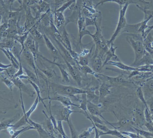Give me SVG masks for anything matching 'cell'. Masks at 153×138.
Here are the masks:
<instances>
[{
    "label": "cell",
    "instance_id": "obj_1",
    "mask_svg": "<svg viewBox=\"0 0 153 138\" xmlns=\"http://www.w3.org/2000/svg\"><path fill=\"white\" fill-rule=\"evenodd\" d=\"M126 39L134 50L135 59L132 65L133 67H136L137 63L142 59L146 51L144 46L143 38L139 33H128Z\"/></svg>",
    "mask_w": 153,
    "mask_h": 138
},
{
    "label": "cell",
    "instance_id": "obj_2",
    "mask_svg": "<svg viewBox=\"0 0 153 138\" xmlns=\"http://www.w3.org/2000/svg\"><path fill=\"white\" fill-rule=\"evenodd\" d=\"M50 84L53 91L60 95L76 98L75 95L76 94L86 93V90L76 88L74 86L63 85L55 83H51Z\"/></svg>",
    "mask_w": 153,
    "mask_h": 138
},
{
    "label": "cell",
    "instance_id": "obj_3",
    "mask_svg": "<svg viewBox=\"0 0 153 138\" xmlns=\"http://www.w3.org/2000/svg\"><path fill=\"white\" fill-rule=\"evenodd\" d=\"M129 4L127 3L123 6H120V11L119 17L118 21L117 24V28L114 32L113 35L111 36V38L109 40H107L108 44L109 46H110L111 43H113L115 41V39L117 38V37L122 32L126 26L127 20L126 19V13L127 10L128 8Z\"/></svg>",
    "mask_w": 153,
    "mask_h": 138
},
{
    "label": "cell",
    "instance_id": "obj_4",
    "mask_svg": "<svg viewBox=\"0 0 153 138\" xmlns=\"http://www.w3.org/2000/svg\"><path fill=\"white\" fill-rule=\"evenodd\" d=\"M39 102L38 97L37 96L35 101L33 103V104L30 108L29 110L27 111V112L23 113V116L22 117V118H21L15 124H13V125L11 124L10 127L12 128L13 130H17L19 128L21 127L25 126L26 124H29V119L30 118V117L31 114L36 110Z\"/></svg>",
    "mask_w": 153,
    "mask_h": 138
},
{
    "label": "cell",
    "instance_id": "obj_5",
    "mask_svg": "<svg viewBox=\"0 0 153 138\" xmlns=\"http://www.w3.org/2000/svg\"><path fill=\"white\" fill-rule=\"evenodd\" d=\"M59 53H60L61 56H62L64 60L65 61V64L67 65V67L69 69V72H70V74L72 78L75 80V82L77 83V84L79 86L82 85V77L81 76V72L79 71L78 67L76 65H73L71 64L67 59L63 55H62L61 52L59 51Z\"/></svg>",
    "mask_w": 153,
    "mask_h": 138
},
{
    "label": "cell",
    "instance_id": "obj_6",
    "mask_svg": "<svg viewBox=\"0 0 153 138\" xmlns=\"http://www.w3.org/2000/svg\"><path fill=\"white\" fill-rule=\"evenodd\" d=\"M24 46L29 50L33 54L35 62L37 65L36 59L39 56V44L37 41L30 33L24 43Z\"/></svg>",
    "mask_w": 153,
    "mask_h": 138
},
{
    "label": "cell",
    "instance_id": "obj_7",
    "mask_svg": "<svg viewBox=\"0 0 153 138\" xmlns=\"http://www.w3.org/2000/svg\"><path fill=\"white\" fill-rule=\"evenodd\" d=\"M133 120L136 126L143 129L146 121L143 112L138 108H135L133 111Z\"/></svg>",
    "mask_w": 153,
    "mask_h": 138
},
{
    "label": "cell",
    "instance_id": "obj_8",
    "mask_svg": "<svg viewBox=\"0 0 153 138\" xmlns=\"http://www.w3.org/2000/svg\"><path fill=\"white\" fill-rule=\"evenodd\" d=\"M24 7L26 12V20L24 23V27L25 30L27 32L37 22L36 20L39 17L36 16L34 17L32 16L30 7L28 5H26Z\"/></svg>",
    "mask_w": 153,
    "mask_h": 138
},
{
    "label": "cell",
    "instance_id": "obj_9",
    "mask_svg": "<svg viewBox=\"0 0 153 138\" xmlns=\"http://www.w3.org/2000/svg\"><path fill=\"white\" fill-rule=\"evenodd\" d=\"M44 100H49L50 101H57L60 102L65 107H68V106H74L78 108L79 105L75 104L72 102L71 98L69 96H65V95H60L57 94V95L54 97H48L47 98H44Z\"/></svg>",
    "mask_w": 153,
    "mask_h": 138
},
{
    "label": "cell",
    "instance_id": "obj_10",
    "mask_svg": "<svg viewBox=\"0 0 153 138\" xmlns=\"http://www.w3.org/2000/svg\"><path fill=\"white\" fill-rule=\"evenodd\" d=\"M10 79L13 82L14 85L19 88L20 91L26 93L30 97H33L36 94L35 92L32 91L28 86L25 85L19 77H13Z\"/></svg>",
    "mask_w": 153,
    "mask_h": 138
},
{
    "label": "cell",
    "instance_id": "obj_11",
    "mask_svg": "<svg viewBox=\"0 0 153 138\" xmlns=\"http://www.w3.org/2000/svg\"><path fill=\"white\" fill-rule=\"evenodd\" d=\"M100 104H95L93 103L90 101L88 100L87 104V110L91 115L98 116V117H100L102 118L103 119L104 121L106 122V124H107L108 122L102 116V112L100 109L101 105H100Z\"/></svg>",
    "mask_w": 153,
    "mask_h": 138
},
{
    "label": "cell",
    "instance_id": "obj_12",
    "mask_svg": "<svg viewBox=\"0 0 153 138\" xmlns=\"http://www.w3.org/2000/svg\"><path fill=\"white\" fill-rule=\"evenodd\" d=\"M22 54L28 64L31 68H33L34 72L36 73V75L38 76L37 71V68H36V64H35L36 62H35V59H34L33 54L29 50L25 47L24 48V50L22 51Z\"/></svg>",
    "mask_w": 153,
    "mask_h": 138
},
{
    "label": "cell",
    "instance_id": "obj_13",
    "mask_svg": "<svg viewBox=\"0 0 153 138\" xmlns=\"http://www.w3.org/2000/svg\"><path fill=\"white\" fill-rule=\"evenodd\" d=\"M95 77L97 78H100V79H104L108 82L112 83H122L126 82L125 79L123 75H120L116 77H111V76H108L104 75L100 73H96V75L94 76Z\"/></svg>",
    "mask_w": 153,
    "mask_h": 138
},
{
    "label": "cell",
    "instance_id": "obj_14",
    "mask_svg": "<svg viewBox=\"0 0 153 138\" xmlns=\"http://www.w3.org/2000/svg\"><path fill=\"white\" fill-rule=\"evenodd\" d=\"M39 56H40V57L42 58L45 59V60H46V61H47L48 62H49V63L55 65H56V66L58 68L59 70H60L61 75H62V81L63 82L66 83H68L70 82L69 74L67 73V71L65 70V68L63 67V66H62V64L56 63V62H55V61H51V60H49V59H48L46 58L44 56L40 55V54H39Z\"/></svg>",
    "mask_w": 153,
    "mask_h": 138
},
{
    "label": "cell",
    "instance_id": "obj_15",
    "mask_svg": "<svg viewBox=\"0 0 153 138\" xmlns=\"http://www.w3.org/2000/svg\"><path fill=\"white\" fill-rule=\"evenodd\" d=\"M29 125L33 126L35 130H37L40 138H51V136L48 132L45 129V128L39 123H36L35 122L29 119Z\"/></svg>",
    "mask_w": 153,
    "mask_h": 138
},
{
    "label": "cell",
    "instance_id": "obj_16",
    "mask_svg": "<svg viewBox=\"0 0 153 138\" xmlns=\"http://www.w3.org/2000/svg\"><path fill=\"white\" fill-rule=\"evenodd\" d=\"M111 87V86L105 83H102L99 89V94H100L99 103H102L105 97H107L111 93L110 88Z\"/></svg>",
    "mask_w": 153,
    "mask_h": 138
},
{
    "label": "cell",
    "instance_id": "obj_17",
    "mask_svg": "<svg viewBox=\"0 0 153 138\" xmlns=\"http://www.w3.org/2000/svg\"><path fill=\"white\" fill-rule=\"evenodd\" d=\"M117 47H114L113 43H111V44L109 48L108 51L105 55V61L103 62V63L102 64V68L104 67L105 65H106L107 63L109 61H111L112 58H114L116 60H119L117 56L115 54L116 50L117 49Z\"/></svg>",
    "mask_w": 153,
    "mask_h": 138
},
{
    "label": "cell",
    "instance_id": "obj_18",
    "mask_svg": "<svg viewBox=\"0 0 153 138\" xmlns=\"http://www.w3.org/2000/svg\"><path fill=\"white\" fill-rule=\"evenodd\" d=\"M143 86L145 97L147 96L148 100L153 95V77L147 80L143 84Z\"/></svg>",
    "mask_w": 153,
    "mask_h": 138
},
{
    "label": "cell",
    "instance_id": "obj_19",
    "mask_svg": "<svg viewBox=\"0 0 153 138\" xmlns=\"http://www.w3.org/2000/svg\"><path fill=\"white\" fill-rule=\"evenodd\" d=\"M106 65H111L116 67L121 70L123 71L129 72V71H134L137 70V67H135L130 66L127 65L124 63H122L120 61H110L107 63Z\"/></svg>",
    "mask_w": 153,
    "mask_h": 138
},
{
    "label": "cell",
    "instance_id": "obj_20",
    "mask_svg": "<svg viewBox=\"0 0 153 138\" xmlns=\"http://www.w3.org/2000/svg\"><path fill=\"white\" fill-rule=\"evenodd\" d=\"M65 22V18L63 13L55 11L54 14L53 22L56 28H60L64 25Z\"/></svg>",
    "mask_w": 153,
    "mask_h": 138
},
{
    "label": "cell",
    "instance_id": "obj_21",
    "mask_svg": "<svg viewBox=\"0 0 153 138\" xmlns=\"http://www.w3.org/2000/svg\"><path fill=\"white\" fill-rule=\"evenodd\" d=\"M82 111H74L71 109V106L65 107L63 109L62 112V121L66 122L67 123L70 122V118L71 115L73 113H79L82 114Z\"/></svg>",
    "mask_w": 153,
    "mask_h": 138
},
{
    "label": "cell",
    "instance_id": "obj_22",
    "mask_svg": "<svg viewBox=\"0 0 153 138\" xmlns=\"http://www.w3.org/2000/svg\"><path fill=\"white\" fill-rule=\"evenodd\" d=\"M95 88L91 87L86 90L88 100L95 104H99L100 97L95 93Z\"/></svg>",
    "mask_w": 153,
    "mask_h": 138
},
{
    "label": "cell",
    "instance_id": "obj_23",
    "mask_svg": "<svg viewBox=\"0 0 153 138\" xmlns=\"http://www.w3.org/2000/svg\"><path fill=\"white\" fill-rule=\"evenodd\" d=\"M12 53L15 56V57L18 59L19 62L21 60V56L22 54V46L21 45L18 41L15 40L14 45L12 48L10 50Z\"/></svg>",
    "mask_w": 153,
    "mask_h": 138
},
{
    "label": "cell",
    "instance_id": "obj_24",
    "mask_svg": "<svg viewBox=\"0 0 153 138\" xmlns=\"http://www.w3.org/2000/svg\"><path fill=\"white\" fill-rule=\"evenodd\" d=\"M43 112L45 114V117H46V126L47 129V131L49 133L51 136V138H55L54 136V134H55L56 130L55 129L50 119V118L48 117L47 114L46 113L45 111L43 110Z\"/></svg>",
    "mask_w": 153,
    "mask_h": 138
},
{
    "label": "cell",
    "instance_id": "obj_25",
    "mask_svg": "<svg viewBox=\"0 0 153 138\" xmlns=\"http://www.w3.org/2000/svg\"><path fill=\"white\" fill-rule=\"evenodd\" d=\"M92 67L93 70L97 73H100L102 68V59L100 58H92Z\"/></svg>",
    "mask_w": 153,
    "mask_h": 138
},
{
    "label": "cell",
    "instance_id": "obj_26",
    "mask_svg": "<svg viewBox=\"0 0 153 138\" xmlns=\"http://www.w3.org/2000/svg\"><path fill=\"white\" fill-rule=\"evenodd\" d=\"M134 0H102V1L98 3L96 5V7L100 4H103L106 2H114L120 6H124L126 4L128 3L130 4L131 3H134Z\"/></svg>",
    "mask_w": 153,
    "mask_h": 138
},
{
    "label": "cell",
    "instance_id": "obj_27",
    "mask_svg": "<svg viewBox=\"0 0 153 138\" xmlns=\"http://www.w3.org/2000/svg\"><path fill=\"white\" fill-rule=\"evenodd\" d=\"M30 30V34L33 37V38L36 40H39L42 41L44 40V38H43V34H42L38 30L36 24L32 27Z\"/></svg>",
    "mask_w": 153,
    "mask_h": 138
},
{
    "label": "cell",
    "instance_id": "obj_28",
    "mask_svg": "<svg viewBox=\"0 0 153 138\" xmlns=\"http://www.w3.org/2000/svg\"><path fill=\"white\" fill-rule=\"evenodd\" d=\"M19 115L17 114L14 116L13 118L10 119L3 118L0 122V131L6 129L7 128L10 127L12 123L17 118H18Z\"/></svg>",
    "mask_w": 153,
    "mask_h": 138
},
{
    "label": "cell",
    "instance_id": "obj_29",
    "mask_svg": "<svg viewBox=\"0 0 153 138\" xmlns=\"http://www.w3.org/2000/svg\"><path fill=\"white\" fill-rule=\"evenodd\" d=\"M44 41L45 42L46 46L47 47L49 50L54 55H57L59 53L58 50L55 47L53 44L51 42L49 38L45 34H43Z\"/></svg>",
    "mask_w": 153,
    "mask_h": 138
},
{
    "label": "cell",
    "instance_id": "obj_30",
    "mask_svg": "<svg viewBox=\"0 0 153 138\" xmlns=\"http://www.w3.org/2000/svg\"><path fill=\"white\" fill-rule=\"evenodd\" d=\"M104 135H110V136H114L120 138H126V137H125L124 135H123L121 132H120L117 130V129H114V130L109 129L108 131L105 132L99 131L100 137L101 136H104Z\"/></svg>",
    "mask_w": 153,
    "mask_h": 138
},
{
    "label": "cell",
    "instance_id": "obj_31",
    "mask_svg": "<svg viewBox=\"0 0 153 138\" xmlns=\"http://www.w3.org/2000/svg\"><path fill=\"white\" fill-rule=\"evenodd\" d=\"M82 94V97L80 99V105L78 107L79 109L82 110L83 111V114H87V104L88 99L86 93H83Z\"/></svg>",
    "mask_w": 153,
    "mask_h": 138
},
{
    "label": "cell",
    "instance_id": "obj_32",
    "mask_svg": "<svg viewBox=\"0 0 153 138\" xmlns=\"http://www.w3.org/2000/svg\"><path fill=\"white\" fill-rule=\"evenodd\" d=\"M36 8L39 14L41 13H47L50 10V5L49 4L45 1H40L39 4L37 5Z\"/></svg>",
    "mask_w": 153,
    "mask_h": 138
},
{
    "label": "cell",
    "instance_id": "obj_33",
    "mask_svg": "<svg viewBox=\"0 0 153 138\" xmlns=\"http://www.w3.org/2000/svg\"><path fill=\"white\" fill-rule=\"evenodd\" d=\"M23 70L25 71L29 79L32 82L37 84L38 85H39V77L36 75L35 72H32L31 70H29L26 67H23Z\"/></svg>",
    "mask_w": 153,
    "mask_h": 138
},
{
    "label": "cell",
    "instance_id": "obj_34",
    "mask_svg": "<svg viewBox=\"0 0 153 138\" xmlns=\"http://www.w3.org/2000/svg\"><path fill=\"white\" fill-rule=\"evenodd\" d=\"M27 81H28L29 83L32 86V87L34 88L36 92V93L37 94V96L38 97L39 101L41 102L43 104V105L45 107L46 109H47L46 106L44 102V98H42V96H41V93H40V90L39 89V86L37 84L35 83L34 82L31 81V80H30L29 79H27Z\"/></svg>",
    "mask_w": 153,
    "mask_h": 138
},
{
    "label": "cell",
    "instance_id": "obj_35",
    "mask_svg": "<svg viewBox=\"0 0 153 138\" xmlns=\"http://www.w3.org/2000/svg\"><path fill=\"white\" fill-rule=\"evenodd\" d=\"M29 33L30 30H29L27 31L24 32L23 34L20 35H16V36H15L14 38H13V39H14L15 40L18 41V42H19V43L22 46V51H23L24 48H25V46H24V43H25V41H26V40H27V38Z\"/></svg>",
    "mask_w": 153,
    "mask_h": 138
},
{
    "label": "cell",
    "instance_id": "obj_36",
    "mask_svg": "<svg viewBox=\"0 0 153 138\" xmlns=\"http://www.w3.org/2000/svg\"><path fill=\"white\" fill-rule=\"evenodd\" d=\"M136 94L137 97L139 98L140 100L142 102V103L144 105L145 108L148 110H150L148 104H147V101L145 97L144 94L142 86H140L137 89Z\"/></svg>",
    "mask_w": 153,
    "mask_h": 138
},
{
    "label": "cell",
    "instance_id": "obj_37",
    "mask_svg": "<svg viewBox=\"0 0 153 138\" xmlns=\"http://www.w3.org/2000/svg\"><path fill=\"white\" fill-rule=\"evenodd\" d=\"M77 65L81 73H82L85 76H87V74H91L94 76L97 73L94 72L92 68H91L88 65L83 66H82L78 64H77Z\"/></svg>",
    "mask_w": 153,
    "mask_h": 138
},
{
    "label": "cell",
    "instance_id": "obj_38",
    "mask_svg": "<svg viewBox=\"0 0 153 138\" xmlns=\"http://www.w3.org/2000/svg\"><path fill=\"white\" fill-rule=\"evenodd\" d=\"M91 50L89 54L84 56H79V59L77 62V64L83 66L88 65L91 59Z\"/></svg>",
    "mask_w": 153,
    "mask_h": 138
},
{
    "label": "cell",
    "instance_id": "obj_39",
    "mask_svg": "<svg viewBox=\"0 0 153 138\" xmlns=\"http://www.w3.org/2000/svg\"><path fill=\"white\" fill-rule=\"evenodd\" d=\"M1 73H0V78H1L2 82H3L10 90L12 91L14 85L13 82L10 78H8L5 76L3 74H1Z\"/></svg>",
    "mask_w": 153,
    "mask_h": 138
},
{
    "label": "cell",
    "instance_id": "obj_40",
    "mask_svg": "<svg viewBox=\"0 0 153 138\" xmlns=\"http://www.w3.org/2000/svg\"><path fill=\"white\" fill-rule=\"evenodd\" d=\"M133 128L136 133L142 137L143 136L146 138H153V134L149 131L144 130L143 129H139L135 127H133Z\"/></svg>",
    "mask_w": 153,
    "mask_h": 138
},
{
    "label": "cell",
    "instance_id": "obj_41",
    "mask_svg": "<svg viewBox=\"0 0 153 138\" xmlns=\"http://www.w3.org/2000/svg\"><path fill=\"white\" fill-rule=\"evenodd\" d=\"M76 1V0H66V1H65V2H64V3L62 4V6H61L60 8H58L56 11L64 13L66 9L69 8V7H70Z\"/></svg>",
    "mask_w": 153,
    "mask_h": 138
},
{
    "label": "cell",
    "instance_id": "obj_42",
    "mask_svg": "<svg viewBox=\"0 0 153 138\" xmlns=\"http://www.w3.org/2000/svg\"><path fill=\"white\" fill-rule=\"evenodd\" d=\"M35 130V129L33 126L29 125V126L25 127V128H23L19 130H14V133L13 134L12 136H11V138H16L18 137V136H20L21 134H22V133L25 132V131H27V130Z\"/></svg>",
    "mask_w": 153,
    "mask_h": 138
},
{
    "label": "cell",
    "instance_id": "obj_43",
    "mask_svg": "<svg viewBox=\"0 0 153 138\" xmlns=\"http://www.w3.org/2000/svg\"><path fill=\"white\" fill-rule=\"evenodd\" d=\"M56 130L58 131L59 134L61 135L62 138H68V137L66 135V133H65V131L64 129L62 122V121L61 120L57 121Z\"/></svg>",
    "mask_w": 153,
    "mask_h": 138
},
{
    "label": "cell",
    "instance_id": "obj_44",
    "mask_svg": "<svg viewBox=\"0 0 153 138\" xmlns=\"http://www.w3.org/2000/svg\"><path fill=\"white\" fill-rule=\"evenodd\" d=\"M137 70L140 72H152L153 73V64L144 65L137 67Z\"/></svg>",
    "mask_w": 153,
    "mask_h": 138
},
{
    "label": "cell",
    "instance_id": "obj_45",
    "mask_svg": "<svg viewBox=\"0 0 153 138\" xmlns=\"http://www.w3.org/2000/svg\"><path fill=\"white\" fill-rule=\"evenodd\" d=\"M77 25L78 27V34H80L82 30L85 29V18L84 16L79 15L77 20Z\"/></svg>",
    "mask_w": 153,
    "mask_h": 138
},
{
    "label": "cell",
    "instance_id": "obj_46",
    "mask_svg": "<svg viewBox=\"0 0 153 138\" xmlns=\"http://www.w3.org/2000/svg\"><path fill=\"white\" fill-rule=\"evenodd\" d=\"M144 113L145 118L146 122L151 123L153 125V117L150 110L145 108Z\"/></svg>",
    "mask_w": 153,
    "mask_h": 138
},
{
    "label": "cell",
    "instance_id": "obj_47",
    "mask_svg": "<svg viewBox=\"0 0 153 138\" xmlns=\"http://www.w3.org/2000/svg\"><path fill=\"white\" fill-rule=\"evenodd\" d=\"M18 70V69H17L14 67L12 66L10 67L9 68L6 69L5 71L6 72V74H7V75L9 76V78H11L14 76V75L17 73Z\"/></svg>",
    "mask_w": 153,
    "mask_h": 138
},
{
    "label": "cell",
    "instance_id": "obj_48",
    "mask_svg": "<svg viewBox=\"0 0 153 138\" xmlns=\"http://www.w3.org/2000/svg\"><path fill=\"white\" fill-rule=\"evenodd\" d=\"M67 123H68L69 128H70V131H71V138H78V136L77 135V132H76V130H75L74 127L71 122L70 121V122Z\"/></svg>",
    "mask_w": 153,
    "mask_h": 138
},
{
    "label": "cell",
    "instance_id": "obj_49",
    "mask_svg": "<svg viewBox=\"0 0 153 138\" xmlns=\"http://www.w3.org/2000/svg\"><path fill=\"white\" fill-rule=\"evenodd\" d=\"M121 132L123 135H125V136H127L131 138H143V137L141 136L140 135H138L137 133L136 134V133H133V132L126 131H122V132Z\"/></svg>",
    "mask_w": 153,
    "mask_h": 138
},
{
    "label": "cell",
    "instance_id": "obj_50",
    "mask_svg": "<svg viewBox=\"0 0 153 138\" xmlns=\"http://www.w3.org/2000/svg\"><path fill=\"white\" fill-rule=\"evenodd\" d=\"M8 28V25L7 22H4L0 25V38H2L3 35Z\"/></svg>",
    "mask_w": 153,
    "mask_h": 138
},
{
    "label": "cell",
    "instance_id": "obj_51",
    "mask_svg": "<svg viewBox=\"0 0 153 138\" xmlns=\"http://www.w3.org/2000/svg\"><path fill=\"white\" fill-rule=\"evenodd\" d=\"M95 127L97 128L100 129V130H101L102 132H107L108 130H109V129L105 126V124H100V123H94Z\"/></svg>",
    "mask_w": 153,
    "mask_h": 138
},
{
    "label": "cell",
    "instance_id": "obj_52",
    "mask_svg": "<svg viewBox=\"0 0 153 138\" xmlns=\"http://www.w3.org/2000/svg\"><path fill=\"white\" fill-rule=\"evenodd\" d=\"M23 74H24V71H23V66L22 64L21 61H19V67L17 73L15 74L13 77H18Z\"/></svg>",
    "mask_w": 153,
    "mask_h": 138
},
{
    "label": "cell",
    "instance_id": "obj_53",
    "mask_svg": "<svg viewBox=\"0 0 153 138\" xmlns=\"http://www.w3.org/2000/svg\"><path fill=\"white\" fill-rule=\"evenodd\" d=\"M146 101L147 104L149 105V109L152 115L153 114V95Z\"/></svg>",
    "mask_w": 153,
    "mask_h": 138
},
{
    "label": "cell",
    "instance_id": "obj_54",
    "mask_svg": "<svg viewBox=\"0 0 153 138\" xmlns=\"http://www.w3.org/2000/svg\"><path fill=\"white\" fill-rule=\"evenodd\" d=\"M38 68L39 69L40 71H42L43 73H44V74H45L47 76H48L49 78H52V77H53V73L52 72V71H50V70H43V69L39 68V66H38Z\"/></svg>",
    "mask_w": 153,
    "mask_h": 138
},
{
    "label": "cell",
    "instance_id": "obj_55",
    "mask_svg": "<svg viewBox=\"0 0 153 138\" xmlns=\"http://www.w3.org/2000/svg\"><path fill=\"white\" fill-rule=\"evenodd\" d=\"M50 116L49 117V118H50V119H51V121H52V123H53V125L55 129L56 130V129H57V122L56 121V120L55 117L52 115L51 109H50Z\"/></svg>",
    "mask_w": 153,
    "mask_h": 138
},
{
    "label": "cell",
    "instance_id": "obj_56",
    "mask_svg": "<svg viewBox=\"0 0 153 138\" xmlns=\"http://www.w3.org/2000/svg\"><path fill=\"white\" fill-rule=\"evenodd\" d=\"M144 126L146 127V128L148 130L149 132L153 134V125L151 123H148V122H146Z\"/></svg>",
    "mask_w": 153,
    "mask_h": 138
},
{
    "label": "cell",
    "instance_id": "obj_57",
    "mask_svg": "<svg viewBox=\"0 0 153 138\" xmlns=\"http://www.w3.org/2000/svg\"><path fill=\"white\" fill-rule=\"evenodd\" d=\"M64 2L65 0H55L56 6L58 8L60 5L64 3Z\"/></svg>",
    "mask_w": 153,
    "mask_h": 138
},
{
    "label": "cell",
    "instance_id": "obj_58",
    "mask_svg": "<svg viewBox=\"0 0 153 138\" xmlns=\"http://www.w3.org/2000/svg\"><path fill=\"white\" fill-rule=\"evenodd\" d=\"M12 66V65L11 63H10V64L5 65L4 64L2 63H1V61H0V68H3V69H5V70L9 68L10 67Z\"/></svg>",
    "mask_w": 153,
    "mask_h": 138
},
{
    "label": "cell",
    "instance_id": "obj_59",
    "mask_svg": "<svg viewBox=\"0 0 153 138\" xmlns=\"http://www.w3.org/2000/svg\"><path fill=\"white\" fill-rule=\"evenodd\" d=\"M140 3H142L144 4H148V2L146 1L145 0H137Z\"/></svg>",
    "mask_w": 153,
    "mask_h": 138
},
{
    "label": "cell",
    "instance_id": "obj_60",
    "mask_svg": "<svg viewBox=\"0 0 153 138\" xmlns=\"http://www.w3.org/2000/svg\"><path fill=\"white\" fill-rule=\"evenodd\" d=\"M2 20V15L0 14V25H1V22Z\"/></svg>",
    "mask_w": 153,
    "mask_h": 138
},
{
    "label": "cell",
    "instance_id": "obj_61",
    "mask_svg": "<svg viewBox=\"0 0 153 138\" xmlns=\"http://www.w3.org/2000/svg\"><path fill=\"white\" fill-rule=\"evenodd\" d=\"M152 117L153 118V114H152Z\"/></svg>",
    "mask_w": 153,
    "mask_h": 138
},
{
    "label": "cell",
    "instance_id": "obj_62",
    "mask_svg": "<svg viewBox=\"0 0 153 138\" xmlns=\"http://www.w3.org/2000/svg\"></svg>",
    "mask_w": 153,
    "mask_h": 138
}]
</instances>
